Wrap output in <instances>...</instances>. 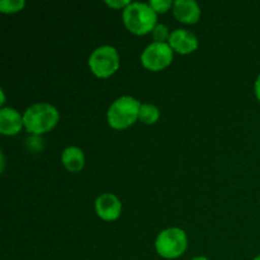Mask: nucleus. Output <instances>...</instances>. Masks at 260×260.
Segmentation results:
<instances>
[{"instance_id":"nucleus-11","label":"nucleus","mask_w":260,"mask_h":260,"mask_svg":"<svg viewBox=\"0 0 260 260\" xmlns=\"http://www.w3.org/2000/svg\"><path fill=\"white\" fill-rule=\"evenodd\" d=\"M61 161L70 173H78L83 170L85 165V156L80 147L69 146L61 154Z\"/></svg>"},{"instance_id":"nucleus-13","label":"nucleus","mask_w":260,"mask_h":260,"mask_svg":"<svg viewBox=\"0 0 260 260\" xmlns=\"http://www.w3.org/2000/svg\"><path fill=\"white\" fill-rule=\"evenodd\" d=\"M25 7L24 0H2L0 2V12L4 14H13L23 10Z\"/></svg>"},{"instance_id":"nucleus-14","label":"nucleus","mask_w":260,"mask_h":260,"mask_svg":"<svg viewBox=\"0 0 260 260\" xmlns=\"http://www.w3.org/2000/svg\"><path fill=\"white\" fill-rule=\"evenodd\" d=\"M151 35H152V38H154V42L168 43L169 42V38H170V35H172V32H169V28H168L165 24H159V23H157V24L155 25L154 29H152Z\"/></svg>"},{"instance_id":"nucleus-5","label":"nucleus","mask_w":260,"mask_h":260,"mask_svg":"<svg viewBox=\"0 0 260 260\" xmlns=\"http://www.w3.org/2000/svg\"><path fill=\"white\" fill-rule=\"evenodd\" d=\"M88 65L96 78H109L119 69L118 51L113 46H101L90 53Z\"/></svg>"},{"instance_id":"nucleus-6","label":"nucleus","mask_w":260,"mask_h":260,"mask_svg":"<svg viewBox=\"0 0 260 260\" xmlns=\"http://www.w3.org/2000/svg\"><path fill=\"white\" fill-rule=\"evenodd\" d=\"M174 51L169 43L152 42L142 51L141 63L150 71H160L173 62Z\"/></svg>"},{"instance_id":"nucleus-9","label":"nucleus","mask_w":260,"mask_h":260,"mask_svg":"<svg viewBox=\"0 0 260 260\" xmlns=\"http://www.w3.org/2000/svg\"><path fill=\"white\" fill-rule=\"evenodd\" d=\"M24 127L23 114L10 107L0 108V134L4 136H15Z\"/></svg>"},{"instance_id":"nucleus-3","label":"nucleus","mask_w":260,"mask_h":260,"mask_svg":"<svg viewBox=\"0 0 260 260\" xmlns=\"http://www.w3.org/2000/svg\"><path fill=\"white\" fill-rule=\"evenodd\" d=\"M141 103L136 98L123 95L117 98L107 111V121L114 129H126L139 119Z\"/></svg>"},{"instance_id":"nucleus-20","label":"nucleus","mask_w":260,"mask_h":260,"mask_svg":"<svg viewBox=\"0 0 260 260\" xmlns=\"http://www.w3.org/2000/svg\"><path fill=\"white\" fill-rule=\"evenodd\" d=\"M253 260H260V255H258V256H255V258H254Z\"/></svg>"},{"instance_id":"nucleus-7","label":"nucleus","mask_w":260,"mask_h":260,"mask_svg":"<svg viewBox=\"0 0 260 260\" xmlns=\"http://www.w3.org/2000/svg\"><path fill=\"white\" fill-rule=\"evenodd\" d=\"M169 46L179 55H189L198 48V38L193 32L183 28L173 30L169 38Z\"/></svg>"},{"instance_id":"nucleus-19","label":"nucleus","mask_w":260,"mask_h":260,"mask_svg":"<svg viewBox=\"0 0 260 260\" xmlns=\"http://www.w3.org/2000/svg\"><path fill=\"white\" fill-rule=\"evenodd\" d=\"M192 260H210V259L206 258V256H196V258H193Z\"/></svg>"},{"instance_id":"nucleus-16","label":"nucleus","mask_w":260,"mask_h":260,"mask_svg":"<svg viewBox=\"0 0 260 260\" xmlns=\"http://www.w3.org/2000/svg\"><path fill=\"white\" fill-rule=\"evenodd\" d=\"M106 4L108 5V7L113 8V9L124 10L129 4H131V2H128V0H107Z\"/></svg>"},{"instance_id":"nucleus-12","label":"nucleus","mask_w":260,"mask_h":260,"mask_svg":"<svg viewBox=\"0 0 260 260\" xmlns=\"http://www.w3.org/2000/svg\"><path fill=\"white\" fill-rule=\"evenodd\" d=\"M160 111L156 106L150 103L141 104L139 113V119L145 124H154L159 121Z\"/></svg>"},{"instance_id":"nucleus-1","label":"nucleus","mask_w":260,"mask_h":260,"mask_svg":"<svg viewBox=\"0 0 260 260\" xmlns=\"http://www.w3.org/2000/svg\"><path fill=\"white\" fill-rule=\"evenodd\" d=\"M58 119V111L50 103H36L28 107L23 113L24 128L33 136H41L50 132L55 128Z\"/></svg>"},{"instance_id":"nucleus-8","label":"nucleus","mask_w":260,"mask_h":260,"mask_svg":"<svg viewBox=\"0 0 260 260\" xmlns=\"http://www.w3.org/2000/svg\"><path fill=\"white\" fill-rule=\"evenodd\" d=\"M95 212L103 221L117 220L122 212L121 201L112 193H103L95 200Z\"/></svg>"},{"instance_id":"nucleus-2","label":"nucleus","mask_w":260,"mask_h":260,"mask_svg":"<svg viewBox=\"0 0 260 260\" xmlns=\"http://www.w3.org/2000/svg\"><path fill=\"white\" fill-rule=\"evenodd\" d=\"M122 19L127 29L137 36L151 33L157 24V14L149 3H131L122 13Z\"/></svg>"},{"instance_id":"nucleus-17","label":"nucleus","mask_w":260,"mask_h":260,"mask_svg":"<svg viewBox=\"0 0 260 260\" xmlns=\"http://www.w3.org/2000/svg\"><path fill=\"white\" fill-rule=\"evenodd\" d=\"M254 90H255L256 98H258V101L260 102V75L256 78L255 85H254Z\"/></svg>"},{"instance_id":"nucleus-15","label":"nucleus","mask_w":260,"mask_h":260,"mask_svg":"<svg viewBox=\"0 0 260 260\" xmlns=\"http://www.w3.org/2000/svg\"><path fill=\"white\" fill-rule=\"evenodd\" d=\"M174 3L172 0H150L149 5L154 9V12L156 14H164L168 10H170V8H173Z\"/></svg>"},{"instance_id":"nucleus-18","label":"nucleus","mask_w":260,"mask_h":260,"mask_svg":"<svg viewBox=\"0 0 260 260\" xmlns=\"http://www.w3.org/2000/svg\"><path fill=\"white\" fill-rule=\"evenodd\" d=\"M0 94H2V102H0V104H2V107H3V104L5 103V94H4V90H0Z\"/></svg>"},{"instance_id":"nucleus-4","label":"nucleus","mask_w":260,"mask_h":260,"mask_svg":"<svg viewBox=\"0 0 260 260\" xmlns=\"http://www.w3.org/2000/svg\"><path fill=\"white\" fill-rule=\"evenodd\" d=\"M188 246L187 234L179 228L162 230L155 240V250L164 259H177L184 254Z\"/></svg>"},{"instance_id":"nucleus-10","label":"nucleus","mask_w":260,"mask_h":260,"mask_svg":"<svg viewBox=\"0 0 260 260\" xmlns=\"http://www.w3.org/2000/svg\"><path fill=\"white\" fill-rule=\"evenodd\" d=\"M173 14L184 24H196L201 18V8L194 0H175Z\"/></svg>"}]
</instances>
